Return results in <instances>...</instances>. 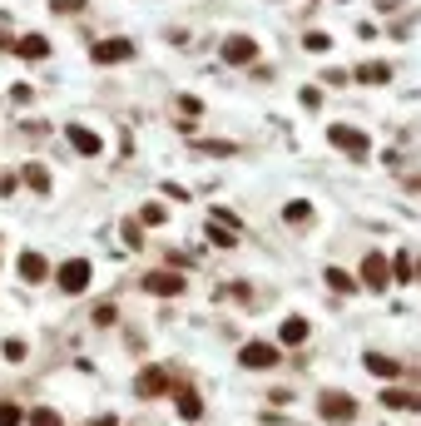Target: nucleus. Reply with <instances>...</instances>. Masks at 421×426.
I'll list each match as a JSON object with an SVG mask.
<instances>
[{
    "instance_id": "obj_1",
    "label": "nucleus",
    "mask_w": 421,
    "mask_h": 426,
    "mask_svg": "<svg viewBox=\"0 0 421 426\" xmlns=\"http://www.w3.org/2000/svg\"><path fill=\"white\" fill-rule=\"evenodd\" d=\"M317 407H322V417H327V422H352V417H357V402H352L347 392H322V397H317Z\"/></svg>"
},
{
    "instance_id": "obj_2",
    "label": "nucleus",
    "mask_w": 421,
    "mask_h": 426,
    "mask_svg": "<svg viewBox=\"0 0 421 426\" xmlns=\"http://www.w3.org/2000/svg\"><path fill=\"white\" fill-rule=\"evenodd\" d=\"M238 362H243V367H253V372L278 367V347H273V342H248V347L238 352Z\"/></svg>"
},
{
    "instance_id": "obj_3",
    "label": "nucleus",
    "mask_w": 421,
    "mask_h": 426,
    "mask_svg": "<svg viewBox=\"0 0 421 426\" xmlns=\"http://www.w3.org/2000/svg\"><path fill=\"white\" fill-rule=\"evenodd\" d=\"M327 134H332V144H337L342 154H367V149H372V144H367V134H357L352 124H332Z\"/></svg>"
},
{
    "instance_id": "obj_4",
    "label": "nucleus",
    "mask_w": 421,
    "mask_h": 426,
    "mask_svg": "<svg viewBox=\"0 0 421 426\" xmlns=\"http://www.w3.org/2000/svg\"><path fill=\"white\" fill-rule=\"evenodd\" d=\"M60 288H65V293H85V288H90V263H85V258H70V263L60 268Z\"/></svg>"
},
{
    "instance_id": "obj_5",
    "label": "nucleus",
    "mask_w": 421,
    "mask_h": 426,
    "mask_svg": "<svg viewBox=\"0 0 421 426\" xmlns=\"http://www.w3.org/2000/svg\"><path fill=\"white\" fill-rule=\"evenodd\" d=\"M387 278H392V263H387L382 253H367V258H362V283H367V288H387Z\"/></svg>"
},
{
    "instance_id": "obj_6",
    "label": "nucleus",
    "mask_w": 421,
    "mask_h": 426,
    "mask_svg": "<svg viewBox=\"0 0 421 426\" xmlns=\"http://www.w3.org/2000/svg\"><path fill=\"white\" fill-rule=\"evenodd\" d=\"M223 60H233V65H253V60H258V45H253L248 35H233V40H223Z\"/></svg>"
},
{
    "instance_id": "obj_7",
    "label": "nucleus",
    "mask_w": 421,
    "mask_h": 426,
    "mask_svg": "<svg viewBox=\"0 0 421 426\" xmlns=\"http://www.w3.org/2000/svg\"><path fill=\"white\" fill-rule=\"evenodd\" d=\"M144 293L174 298V293H184V278H179V273H149V278H144Z\"/></svg>"
},
{
    "instance_id": "obj_8",
    "label": "nucleus",
    "mask_w": 421,
    "mask_h": 426,
    "mask_svg": "<svg viewBox=\"0 0 421 426\" xmlns=\"http://www.w3.org/2000/svg\"><path fill=\"white\" fill-rule=\"evenodd\" d=\"M134 392H139V397H159V392H169L164 367H144V372H139V382H134Z\"/></svg>"
},
{
    "instance_id": "obj_9",
    "label": "nucleus",
    "mask_w": 421,
    "mask_h": 426,
    "mask_svg": "<svg viewBox=\"0 0 421 426\" xmlns=\"http://www.w3.org/2000/svg\"><path fill=\"white\" fill-rule=\"evenodd\" d=\"M129 55H134L129 40H100V45H95V60H100V65H119V60H129Z\"/></svg>"
},
{
    "instance_id": "obj_10",
    "label": "nucleus",
    "mask_w": 421,
    "mask_h": 426,
    "mask_svg": "<svg viewBox=\"0 0 421 426\" xmlns=\"http://www.w3.org/2000/svg\"><path fill=\"white\" fill-rule=\"evenodd\" d=\"M15 55H20V60H45V55H50V40H45V35H20V40H15Z\"/></svg>"
},
{
    "instance_id": "obj_11",
    "label": "nucleus",
    "mask_w": 421,
    "mask_h": 426,
    "mask_svg": "<svg viewBox=\"0 0 421 426\" xmlns=\"http://www.w3.org/2000/svg\"><path fill=\"white\" fill-rule=\"evenodd\" d=\"M70 144H75L80 154H100V149H105V144H100V134H95V129H80V124L70 129Z\"/></svg>"
},
{
    "instance_id": "obj_12",
    "label": "nucleus",
    "mask_w": 421,
    "mask_h": 426,
    "mask_svg": "<svg viewBox=\"0 0 421 426\" xmlns=\"http://www.w3.org/2000/svg\"><path fill=\"white\" fill-rule=\"evenodd\" d=\"M45 273H50V268H45L40 253H20V278H25V283H40Z\"/></svg>"
},
{
    "instance_id": "obj_13",
    "label": "nucleus",
    "mask_w": 421,
    "mask_h": 426,
    "mask_svg": "<svg viewBox=\"0 0 421 426\" xmlns=\"http://www.w3.org/2000/svg\"><path fill=\"white\" fill-rule=\"evenodd\" d=\"M367 372H377L382 382H392V377H402V367H397L392 357H382V352H367Z\"/></svg>"
},
{
    "instance_id": "obj_14",
    "label": "nucleus",
    "mask_w": 421,
    "mask_h": 426,
    "mask_svg": "<svg viewBox=\"0 0 421 426\" xmlns=\"http://www.w3.org/2000/svg\"><path fill=\"white\" fill-rule=\"evenodd\" d=\"M179 417H189V422H199V417H204V407H199L194 387H179Z\"/></svg>"
},
{
    "instance_id": "obj_15",
    "label": "nucleus",
    "mask_w": 421,
    "mask_h": 426,
    "mask_svg": "<svg viewBox=\"0 0 421 426\" xmlns=\"http://www.w3.org/2000/svg\"><path fill=\"white\" fill-rule=\"evenodd\" d=\"M308 332H313V327H308L303 318H288V322H283V342H288V347H298V342H308Z\"/></svg>"
},
{
    "instance_id": "obj_16",
    "label": "nucleus",
    "mask_w": 421,
    "mask_h": 426,
    "mask_svg": "<svg viewBox=\"0 0 421 426\" xmlns=\"http://www.w3.org/2000/svg\"><path fill=\"white\" fill-rule=\"evenodd\" d=\"M327 288H337V293H357V278H347L342 268H327Z\"/></svg>"
},
{
    "instance_id": "obj_17",
    "label": "nucleus",
    "mask_w": 421,
    "mask_h": 426,
    "mask_svg": "<svg viewBox=\"0 0 421 426\" xmlns=\"http://www.w3.org/2000/svg\"><path fill=\"white\" fill-rule=\"evenodd\" d=\"M283 218H288V223H308V218H313V204H303V199H293V204L283 209Z\"/></svg>"
},
{
    "instance_id": "obj_18",
    "label": "nucleus",
    "mask_w": 421,
    "mask_h": 426,
    "mask_svg": "<svg viewBox=\"0 0 421 426\" xmlns=\"http://www.w3.org/2000/svg\"><path fill=\"white\" fill-rule=\"evenodd\" d=\"M25 184H30V189H45V184H50V174H45L40 164H25Z\"/></svg>"
},
{
    "instance_id": "obj_19",
    "label": "nucleus",
    "mask_w": 421,
    "mask_h": 426,
    "mask_svg": "<svg viewBox=\"0 0 421 426\" xmlns=\"http://www.w3.org/2000/svg\"><path fill=\"white\" fill-rule=\"evenodd\" d=\"M209 238H213V243H223V248H228V243H233V238H238V233H233V228H228V223H213V228H209Z\"/></svg>"
},
{
    "instance_id": "obj_20",
    "label": "nucleus",
    "mask_w": 421,
    "mask_h": 426,
    "mask_svg": "<svg viewBox=\"0 0 421 426\" xmlns=\"http://www.w3.org/2000/svg\"><path fill=\"white\" fill-rule=\"evenodd\" d=\"M0 426H20V407L15 402H0Z\"/></svg>"
},
{
    "instance_id": "obj_21",
    "label": "nucleus",
    "mask_w": 421,
    "mask_h": 426,
    "mask_svg": "<svg viewBox=\"0 0 421 426\" xmlns=\"http://www.w3.org/2000/svg\"><path fill=\"white\" fill-rule=\"evenodd\" d=\"M382 402H387V407H421L417 397H407V392H387V397H382Z\"/></svg>"
},
{
    "instance_id": "obj_22",
    "label": "nucleus",
    "mask_w": 421,
    "mask_h": 426,
    "mask_svg": "<svg viewBox=\"0 0 421 426\" xmlns=\"http://www.w3.org/2000/svg\"><path fill=\"white\" fill-rule=\"evenodd\" d=\"M392 273H397V278H412V258H407V253H397V263H392Z\"/></svg>"
},
{
    "instance_id": "obj_23",
    "label": "nucleus",
    "mask_w": 421,
    "mask_h": 426,
    "mask_svg": "<svg viewBox=\"0 0 421 426\" xmlns=\"http://www.w3.org/2000/svg\"><path fill=\"white\" fill-rule=\"evenodd\" d=\"M30 426H65V422H60L55 412H35V417H30Z\"/></svg>"
},
{
    "instance_id": "obj_24",
    "label": "nucleus",
    "mask_w": 421,
    "mask_h": 426,
    "mask_svg": "<svg viewBox=\"0 0 421 426\" xmlns=\"http://www.w3.org/2000/svg\"><path fill=\"white\" fill-rule=\"evenodd\" d=\"M50 10L55 15H70V10H80V0H50Z\"/></svg>"
},
{
    "instance_id": "obj_25",
    "label": "nucleus",
    "mask_w": 421,
    "mask_h": 426,
    "mask_svg": "<svg viewBox=\"0 0 421 426\" xmlns=\"http://www.w3.org/2000/svg\"><path fill=\"white\" fill-rule=\"evenodd\" d=\"M139 218H144V223H164V209H159V204H149V209L139 213Z\"/></svg>"
},
{
    "instance_id": "obj_26",
    "label": "nucleus",
    "mask_w": 421,
    "mask_h": 426,
    "mask_svg": "<svg viewBox=\"0 0 421 426\" xmlns=\"http://www.w3.org/2000/svg\"><path fill=\"white\" fill-rule=\"evenodd\" d=\"M95 426H119V422H114V417H100V422H95Z\"/></svg>"
}]
</instances>
